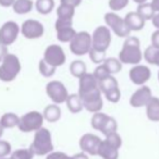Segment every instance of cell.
<instances>
[{
	"instance_id": "7a4b0ae2",
	"label": "cell",
	"mask_w": 159,
	"mask_h": 159,
	"mask_svg": "<svg viewBox=\"0 0 159 159\" xmlns=\"http://www.w3.org/2000/svg\"><path fill=\"white\" fill-rule=\"evenodd\" d=\"M30 149L33 152L34 155L38 156H44L53 150V145L51 142V134L50 131L45 128H40L36 131L34 141L32 143Z\"/></svg>"
},
{
	"instance_id": "e575fe53",
	"label": "cell",
	"mask_w": 159,
	"mask_h": 159,
	"mask_svg": "<svg viewBox=\"0 0 159 159\" xmlns=\"http://www.w3.org/2000/svg\"><path fill=\"white\" fill-rule=\"evenodd\" d=\"M104 94H105V96H106L107 100L110 102H113V104L118 102L120 100V98H121V92H120V89H119V86L113 87V89H109V91H107L106 93H104Z\"/></svg>"
},
{
	"instance_id": "f5cc1de1",
	"label": "cell",
	"mask_w": 159,
	"mask_h": 159,
	"mask_svg": "<svg viewBox=\"0 0 159 159\" xmlns=\"http://www.w3.org/2000/svg\"><path fill=\"white\" fill-rule=\"evenodd\" d=\"M0 159H6V158H0ZM9 159H11V158H9Z\"/></svg>"
},
{
	"instance_id": "2e32d148",
	"label": "cell",
	"mask_w": 159,
	"mask_h": 159,
	"mask_svg": "<svg viewBox=\"0 0 159 159\" xmlns=\"http://www.w3.org/2000/svg\"><path fill=\"white\" fill-rule=\"evenodd\" d=\"M130 80L131 82L135 85H143L147 82L152 76L150 69L143 64H134L132 69L130 70Z\"/></svg>"
},
{
	"instance_id": "f35d334b",
	"label": "cell",
	"mask_w": 159,
	"mask_h": 159,
	"mask_svg": "<svg viewBox=\"0 0 159 159\" xmlns=\"http://www.w3.org/2000/svg\"><path fill=\"white\" fill-rule=\"evenodd\" d=\"M11 152V145L6 141H0V158H3Z\"/></svg>"
},
{
	"instance_id": "30bf717a",
	"label": "cell",
	"mask_w": 159,
	"mask_h": 159,
	"mask_svg": "<svg viewBox=\"0 0 159 159\" xmlns=\"http://www.w3.org/2000/svg\"><path fill=\"white\" fill-rule=\"evenodd\" d=\"M111 43V33L108 26H98L92 34V48L107 51Z\"/></svg>"
},
{
	"instance_id": "9a60e30c",
	"label": "cell",
	"mask_w": 159,
	"mask_h": 159,
	"mask_svg": "<svg viewBox=\"0 0 159 159\" xmlns=\"http://www.w3.org/2000/svg\"><path fill=\"white\" fill-rule=\"evenodd\" d=\"M100 143H102V139L97 135L86 133L80 139V147H81L82 152L92 155V156H95L98 152Z\"/></svg>"
},
{
	"instance_id": "4316f807",
	"label": "cell",
	"mask_w": 159,
	"mask_h": 159,
	"mask_svg": "<svg viewBox=\"0 0 159 159\" xmlns=\"http://www.w3.org/2000/svg\"><path fill=\"white\" fill-rule=\"evenodd\" d=\"M36 10L40 14H49L55 8V1L53 0H36L35 3Z\"/></svg>"
},
{
	"instance_id": "1f68e13d",
	"label": "cell",
	"mask_w": 159,
	"mask_h": 159,
	"mask_svg": "<svg viewBox=\"0 0 159 159\" xmlns=\"http://www.w3.org/2000/svg\"><path fill=\"white\" fill-rule=\"evenodd\" d=\"M74 14H75L74 7L60 3V6L57 8V16L59 19H70V20H73Z\"/></svg>"
},
{
	"instance_id": "8fae6325",
	"label": "cell",
	"mask_w": 159,
	"mask_h": 159,
	"mask_svg": "<svg viewBox=\"0 0 159 159\" xmlns=\"http://www.w3.org/2000/svg\"><path fill=\"white\" fill-rule=\"evenodd\" d=\"M44 60L49 63L50 66L58 68L64 64L66 60V56L64 53V50L59 45H50L45 49L44 52Z\"/></svg>"
},
{
	"instance_id": "f1b7e54d",
	"label": "cell",
	"mask_w": 159,
	"mask_h": 159,
	"mask_svg": "<svg viewBox=\"0 0 159 159\" xmlns=\"http://www.w3.org/2000/svg\"><path fill=\"white\" fill-rule=\"evenodd\" d=\"M70 72L73 76L80 79L86 73V64L82 60H75L70 64Z\"/></svg>"
},
{
	"instance_id": "8992f818",
	"label": "cell",
	"mask_w": 159,
	"mask_h": 159,
	"mask_svg": "<svg viewBox=\"0 0 159 159\" xmlns=\"http://www.w3.org/2000/svg\"><path fill=\"white\" fill-rule=\"evenodd\" d=\"M92 48V35L85 31L79 32L70 42V50L75 56H84Z\"/></svg>"
},
{
	"instance_id": "e0dca14e",
	"label": "cell",
	"mask_w": 159,
	"mask_h": 159,
	"mask_svg": "<svg viewBox=\"0 0 159 159\" xmlns=\"http://www.w3.org/2000/svg\"><path fill=\"white\" fill-rule=\"evenodd\" d=\"M152 91L148 86L143 85L139 87L130 98V105L134 108H141L143 106H146L147 102L152 98Z\"/></svg>"
},
{
	"instance_id": "6da1fadb",
	"label": "cell",
	"mask_w": 159,
	"mask_h": 159,
	"mask_svg": "<svg viewBox=\"0 0 159 159\" xmlns=\"http://www.w3.org/2000/svg\"><path fill=\"white\" fill-rule=\"evenodd\" d=\"M143 59L141 43L137 37L128 36L119 52V60L125 64H139Z\"/></svg>"
},
{
	"instance_id": "7402d4cb",
	"label": "cell",
	"mask_w": 159,
	"mask_h": 159,
	"mask_svg": "<svg viewBox=\"0 0 159 159\" xmlns=\"http://www.w3.org/2000/svg\"><path fill=\"white\" fill-rule=\"evenodd\" d=\"M68 109L72 113H79L80 111L82 110L84 107H83L82 100L80 98L79 94H72V95H69L68 98L66 100Z\"/></svg>"
},
{
	"instance_id": "ee69618b",
	"label": "cell",
	"mask_w": 159,
	"mask_h": 159,
	"mask_svg": "<svg viewBox=\"0 0 159 159\" xmlns=\"http://www.w3.org/2000/svg\"><path fill=\"white\" fill-rule=\"evenodd\" d=\"M7 55H8V46L0 43V62H2V60L5 59V57Z\"/></svg>"
},
{
	"instance_id": "d6a6232c",
	"label": "cell",
	"mask_w": 159,
	"mask_h": 159,
	"mask_svg": "<svg viewBox=\"0 0 159 159\" xmlns=\"http://www.w3.org/2000/svg\"><path fill=\"white\" fill-rule=\"evenodd\" d=\"M38 69H39V72L43 76L45 77H50L55 74L56 72V68L52 66H50L49 63H47L44 59H42L39 61V64H38Z\"/></svg>"
},
{
	"instance_id": "52a82bcc",
	"label": "cell",
	"mask_w": 159,
	"mask_h": 159,
	"mask_svg": "<svg viewBox=\"0 0 159 159\" xmlns=\"http://www.w3.org/2000/svg\"><path fill=\"white\" fill-rule=\"evenodd\" d=\"M43 123H44V116L38 111H31L20 118L18 126L20 131L29 133L39 130L43 126Z\"/></svg>"
},
{
	"instance_id": "681fc988",
	"label": "cell",
	"mask_w": 159,
	"mask_h": 159,
	"mask_svg": "<svg viewBox=\"0 0 159 159\" xmlns=\"http://www.w3.org/2000/svg\"><path fill=\"white\" fill-rule=\"evenodd\" d=\"M132 1H134V2H136L137 5H139V3H144V2H146L147 0H132Z\"/></svg>"
},
{
	"instance_id": "f6af8a7d",
	"label": "cell",
	"mask_w": 159,
	"mask_h": 159,
	"mask_svg": "<svg viewBox=\"0 0 159 159\" xmlns=\"http://www.w3.org/2000/svg\"><path fill=\"white\" fill-rule=\"evenodd\" d=\"M152 25H154L157 30H159V12L154 14V16H152Z\"/></svg>"
},
{
	"instance_id": "7bdbcfd3",
	"label": "cell",
	"mask_w": 159,
	"mask_h": 159,
	"mask_svg": "<svg viewBox=\"0 0 159 159\" xmlns=\"http://www.w3.org/2000/svg\"><path fill=\"white\" fill-rule=\"evenodd\" d=\"M81 1H82V0H60V3H62V5H68V6H71V7L76 8L77 6L81 5Z\"/></svg>"
},
{
	"instance_id": "277c9868",
	"label": "cell",
	"mask_w": 159,
	"mask_h": 159,
	"mask_svg": "<svg viewBox=\"0 0 159 159\" xmlns=\"http://www.w3.org/2000/svg\"><path fill=\"white\" fill-rule=\"evenodd\" d=\"M21 71V63L16 55L8 53L0 66V80L2 82H11Z\"/></svg>"
},
{
	"instance_id": "4fadbf2b",
	"label": "cell",
	"mask_w": 159,
	"mask_h": 159,
	"mask_svg": "<svg viewBox=\"0 0 159 159\" xmlns=\"http://www.w3.org/2000/svg\"><path fill=\"white\" fill-rule=\"evenodd\" d=\"M19 33H20V27L16 22L9 21L5 23L0 27V43L6 46L12 45L18 38Z\"/></svg>"
},
{
	"instance_id": "7dc6e473",
	"label": "cell",
	"mask_w": 159,
	"mask_h": 159,
	"mask_svg": "<svg viewBox=\"0 0 159 159\" xmlns=\"http://www.w3.org/2000/svg\"><path fill=\"white\" fill-rule=\"evenodd\" d=\"M150 5L154 8L155 12H159V0H152V2H150Z\"/></svg>"
},
{
	"instance_id": "4dcf8cb0",
	"label": "cell",
	"mask_w": 159,
	"mask_h": 159,
	"mask_svg": "<svg viewBox=\"0 0 159 159\" xmlns=\"http://www.w3.org/2000/svg\"><path fill=\"white\" fill-rule=\"evenodd\" d=\"M102 63L105 64V66L107 68L110 74L119 73L122 69V62L117 58H106Z\"/></svg>"
},
{
	"instance_id": "ffe728a7",
	"label": "cell",
	"mask_w": 159,
	"mask_h": 159,
	"mask_svg": "<svg viewBox=\"0 0 159 159\" xmlns=\"http://www.w3.org/2000/svg\"><path fill=\"white\" fill-rule=\"evenodd\" d=\"M146 115L150 121H159V98H150V100L146 105Z\"/></svg>"
},
{
	"instance_id": "5b68a950",
	"label": "cell",
	"mask_w": 159,
	"mask_h": 159,
	"mask_svg": "<svg viewBox=\"0 0 159 159\" xmlns=\"http://www.w3.org/2000/svg\"><path fill=\"white\" fill-rule=\"evenodd\" d=\"M92 128L102 132L105 136L111 134V133L117 132L118 123L112 117H109L106 113L102 112H95V115L92 118Z\"/></svg>"
},
{
	"instance_id": "3957f363",
	"label": "cell",
	"mask_w": 159,
	"mask_h": 159,
	"mask_svg": "<svg viewBox=\"0 0 159 159\" xmlns=\"http://www.w3.org/2000/svg\"><path fill=\"white\" fill-rule=\"evenodd\" d=\"M122 145V139L117 132L107 135L106 139L102 141L97 155L102 159H118L119 158V148Z\"/></svg>"
},
{
	"instance_id": "f907efd6",
	"label": "cell",
	"mask_w": 159,
	"mask_h": 159,
	"mask_svg": "<svg viewBox=\"0 0 159 159\" xmlns=\"http://www.w3.org/2000/svg\"><path fill=\"white\" fill-rule=\"evenodd\" d=\"M2 134H3V126L1 125V123H0V137L2 136Z\"/></svg>"
},
{
	"instance_id": "83f0119b",
	"label": "cell",
	"mask_w": 159,
	"mask_h": 159,
	"mask_svg": "<svg viewBox=\"0 0 159 159\" xmlns=\"http://www.w3.org/2000/svg\"><path fill=\"white\" fill-rule=\"evenodd\" d=\"M19 121H20V118H19L16 113H12V112L5 113V115L1 117V119H0V123L3 126V129L14 128V126H16L19 124Z\"/></svg>"
},
{
	"instance_id": "f546056e",
	"label": "cell",
	"mask_w": 159,
	"mask_h": 159,
	"mask_svg": "<svg viewBox=\"0 0 159 159\" xmlns=\"http://www.w3.org/2000/svg\"><path fill=\"white\" fill-rule=\"evenodd\" d=\"M118 86H119V85H118V81L116 80V77L112 76L111 74L109 75V76L98 81V87H99V89L102 91V93H106L109 89H113V87H118Z\"/></svg>"
},
{
	"instance_id": "d6986e66",
	"label": "cell",
	"mask_w": 159,
	"mask_h": 159,
	"mask_svg": "<svg viewBox=\"0 0 159 159\" xmlns=\"http://www.w3.org/2000/svg\"><path fill=\"white\" fill-rule=\"evenodd\" d=\"M124 21L131 32L141 31L145 26V20L137 12H129L124 18Z\"/></svg>"
},
{
	"instance_id": "5bb4252c",
	"label": "cell",
	"mask_w": 159,
	"mask_h": 159,
	"mask_svg": "<svg viewBox=\"0 0 159 159\" xmlns=\"http://www.w3.org/2000/svg\"><path fill=\"white\" fill-rule=\"evenodd\" d=\"M44 25L36 20H26L21 26V33L29 39H36L44 35Z\"/></svg>"
},
{
	"instance_id": "8d00e7d4",
	"label": "cell",
	"mask_w": 159,
	"mask_h": 159,
	"mask_svg": "<svg viewBox=\"0 0 159 159\" xmlns=\"http://www.w3.org/2000/svg\"><path fill=\"white\" fill-rule=\"evenodd\" d=\"M129 1L130 0H109L108 6L113 12H117L124 9L129 5Z\"/></svg>"
},
{
	"instance_id": "bcb514c9",
	"label": "cell",
	"mask_w": 159,
	"mask_h": 159,
	"mask_svg": "<svg viewBox=\"0 0 159 159\" xmlns=\"http://www.w3.org/2000/svg\"><path fill=\"white\" fill-rule=\"evenodd\" d=\"M16 0H0V5L2 7H10L14 3Z\"/></svg>"
},
{
	"instance_id": "ab89813d",
	"label": "cell",
	"mask_w": 159,
	"mask_h": 159,
	"mask_svg": "<svg viewBox=\"0 0 159 159\" xmlns=\"http://www.w3.org/2000/svg\"><path fill=\"white\" fill-rule=\"evenodd\" d=\"M46 159H73V157L68 156L66 154L61 152H49V155L47 156Z\"/></svg>"
},
{
	"instance_id": "484cf974",
	"label": "cell",
	"mask_w": 159,
	"mask_h": 159,
	"mask_svg": "<svg viewBox=\"0 0 159 159\" xmlns=\"http://www.w3.org/2000/svg\"><path fill=\"white\" fill-rule=\"evenodd\" d=\"M136 12L145 21L152 20V16H154V14L156 13V12H155V10H154V8L152 7V5H150V3H147V2L139 3V5L137 6Z\"/></svg>"
},
{
	"instance_id": "d590c367",
	"label": "cell",
	"mask_w": 159,
	"mask_h": 159,
	"mask_svg": "<svg viewBox=\"0 0 159 159\" xmlns=\"http://www.w3.org/2000/svg\"><path fill=\"white\" fill-rule=\"evenodd\" d=\"M34 154L31 149H18L11 155V159H33Z\"/></svg>"
},
{
	"instance_id": "ba28073f",
	"label": "cell",
	"mask_w": 159,
	"mask_h": 159,
	"mask_svg": "<svg viewBox=\"0 0 159 159\" xmlns=\"http://www.w3.org/2000/svg\"><path fill=\"white\" fill-rule=\"evenodd\" d=\"M105 22L106 25L111 29V31L121 38H126L128 36H130L131 31L126 25L124 19H122L120 16H118L115 12H108L105 14Z\"/></svg>"
},
{
	"instance_id": "816d5d0a",
	"label": "cell",
	"mask_w": 159,
	"mask_h": 159,
	"mask_svg": "<svg viewBox=\"0 0 159 159\" xmlns=\"http://www.w3.org/2000/svg\"><path fill=\"white\" fill-rule=\"evenodd\" d=\"M158 81H159V71H158Z\"/></svg>"
},
{
	"instance_id": "cb8c5ba5",
	"label": "cell",
	"mask_w": 159,
	"mask_h": 159,
	"mask_svg": "<svg viewBox=\"0 0 159 159\" xmlns=\"http://www.w3.org/2000/svg\"><path fill=\"white\" fill-rule=\"evenodd\" d=\"M143 56L146 62H148L149 64H152V66H159V48H156V47L150 45L149 47H147L145 49Z\"/></svg>"
},
{
	"instance_id": "74e56055",
	"label": "cell",
	"mask_w": 159,
	"mask_h": 159,
	"mask_svg": "<svg viewBox=\"0 0 159 159\" xmlns=\"http://www.w3.org/2000/svg\"><path fill=\"white\" fill-rule=\"evenodd\" d=\"M93 75L95 76V79L97 80V82H98V81H100V80H102V79H105V77L109 76V75H110V73H109V71L107 70V68L105 66V64L102 63V64H99V66H98L97 68L95 69Z\"/></svg>"
},
{
	"instance_id": "ac0fdd59",
	"label": "cell",
	"mask_w": 159,
	"mask_h": 159,
	"mask_svg": "<svg viewBox=\"0 0 159 159\" xmlns=\"http://www.w3.org/2000/svg\"><path fill=\"white\" fill-rule=\"evenodd\" d=\"M98 87V82L92 73H85L84 75L80 77L79 82V95L87 93Z\"/></svg>"
},
{
	"instance_id": "44dd1931",
	"label": "cell",
	"mask_w": 159,
	"mask_h": 159,
	"mask_svg": "<svg viewBox=\"0 0 159 159\" xmlns=\"http://www.w3.org/2000/svg\"><path fill=\"white\" fill-rule=\"evenodd\" d=\"M57 31V38L61 43H70L72 38L75 36L76 32L72 26H64L56 29Z\"/></svg>"
},
{
	"instance_id": "d4e9b609",
	"label": "cell",
	"mask_w": 159,
	"mask_h": 159,
	"mask_svg": "<svg viewBox=\"0 0 159 159\" xmlns=\"http://www.w3.org/2000/svg\"><path fill=\"white\" fill-rule=\"evenodd\" d=\"M33 1L32 0H16L12 5L13 10L18 14H26L32 11L33 9Z\"/></svg>"
},
{
	"instance_id": "603a6c76",
	"label": "cell",
	"mask_w": 159,
	"mask_h": 159,
	"mask_svg": "<svg viewBox=\"0 0 159 159\" xmlns=\"http://www.w3.org/2000/svg\"><path fill=\"white\" fill-rule=\"evenodd\" d=\"M44 119L48 122H57L61 117V110L57 105H48L44 110Z\"/></svg>"
},
{
	"instance_id": "b9f144b4",
	"label": "cell",
	"mask_w": 159,
	"mask_h": 159,
	"mask_svg": "<svg viewBox=\"0 0 159 159\" xmlns=\"http://www.w3.org/2000/svg\"><path fill=\"white\" fill-rule=\"evenodd\" d=\"M150 40H152V46L156 47V48H159V30L155 31L154 33L152 34Z\"/></svg>"
},
{
	"instance_id": "7c38bea8",
	"label": "cell",
	"mask_w": 159,
	"mask_h": 159,
	"mask_svg": "<svg viewBox=\"0 0 159 159\" xmlns=\"http://www.w3.org/2000/svg\"><path fill=\"white\" fill-rule=\"evenodd\" d=\"M46 93L55 104H63L69 96L66 87L59 81L49 82L46 86Z\"/></svg>"
},
{
	"instance_id": "836d02e7",
	"label": "cell",
	"mask_w": 159,
	"mask_h": 159,
	"mask_svg": "<svg viewBox=\"0 0 159 159\" xmlns=\"http://www.w3.org/2000/svg\"><path fill=\"white\" fill-rule=\"evenodd\" d=\"M89 59L92 60V62L96 64L102 63L104 60L106 59V51H100L97 50V49L91 48V50L89 51Z\"/></svg>"
},
{
	"instance_id": "c3c4849f",
	"label": "cell",
	"mask_w": 159,
	"mask_h": 159,
	"mask_svg": "<svg viewBox=\"0 0 159 159\" xmlns=\"http://www.w3.org/2000/svg\"><path fill=\"white\" fill-rule=\"evenodd\" d=\"M73 159H89V157H87V155L81 152V154L74 155V156H73Z\"/></svg>"
},
{
	"instance_id": "60d3db41",
	"label": "cell",
	"mask_w": 159,
	"mask_h": 159,
	"mask_svg": "<svg viewBox=\"0 0 159 159\" xmlns=\"http://www.w3.org/2000/svg\"><path fill=\"white\" fill-rule=\"evenodd\" d=\"M72 25H73V20L58 18V20L56 21L55 29H58V27H64V26H72Z\"/></svg>"
},
{
	"instance_id": "9c48e42d",
	"label": "cell",
	"mask_w": 159,
	"mask_h": 159,
	"mask_svg": "<svg viewBox=\"0 0 159 159\" xmlns=\"http://www.w3.org/2000/svg\"><path fill=\"white\" fill-rule=\"evenodd\" d=\"M81 100H82L83 107L86 109L89 112H98L99 110H102L104 102H102V91L99 89V87L93 89L91 92L87 93L81 94L79 95Z\"/></svg>"
}]
</instances>
